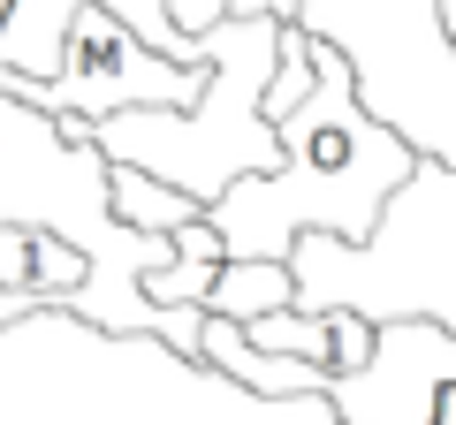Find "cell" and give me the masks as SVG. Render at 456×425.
I'll return each mask as SVG.
<instances>
[{
	"mask_svg": "<svg viewBox=\"0 0 456 425\" xmlns=\"http://www.w3.org/2000/svg\"><path fill=\"white\" fill-rule=\"evenodd\" d=\"M281 68V23L274 16H221L213 23V68L191 115L167 107H130V115L92 122V145L107 167L183 190L191 205H213L236 182L281 167V130L266 122V92Z\"/></svg>",
	"mask_w": 456,
	"mask_h": 425,
	"instance_id": "3957f363",
	"label": "cell"
},
{
	"mask_svg": "<svg viewBox=\"0 0 456 425\" xmlns=\"http://www.w3.org/2000/svg\"><path fill=\"white\" fill-rule=\"evenodd\" d=\"M221 266H228V251H221V236H213V221L198 212L191 229H175V259H167V274L145 281V304H152V311H175V319H191V311H206V296H213V281H221Z\"/></svg>",
	"mask_w": 456,
	"mask_h": 425,
	"instance_id": "52a82bcc",
	"label": "cell"
},
{
	"mask_svg": "<svg viewBox=\"0 0 456 425\" xmlns=\"http://www.w3.org/2000/svg\"><path fill=\"white\" fill-rule=\"evenodd\" d=\"M0 92L23 99V107H38V115H53V122H107V115H130V107L191 115L198 92H206V68H175L167 53H152L122 16L84 8L53 76H46V84L0 76Z\"/></svg>",
	"mask_w": 456,
	"mask_h": 425,
	"instance_id": "277c9868",
	"label": "cell"
},
{
	"mask_svg": "<svg viewBox=\"0 0 456 425\" xmlns=\"http://www.w3.org/2000/svg\"><path fill=\"white\" fill-rule=\"evenodd\" d=\"M107 212L122 221V229H137V236H175V229H191L206 205H191L183 190L137 175V167H107Z\"/></svg>",
	"mask_w": 456,
	"mask_h": 425,
	"instance_id": "9c48e42d",
	"label": "cell"
},
{
	"mask_svg": "<svg viewBox=\"0 0 456 425\" xmlns=\"http://www.w3.org/2000/svg\"><path fill=\"white\" fill-rule=\"evenodd\" d=\"M167 16H175V31H213V23L228 16V0H167Z\"/></svg>",
	"mask_w": 456,
	"mask_h": 425,
	"instance_id": "30bf717a",
	"label": "cell"
},
{
	"mask_svg": "<svg viewBox=\"0 0 456 425\" xmlns=\"http://www.w3.org/2000/svg\"><path fill=\"white\" fill-rule=\"evenodd\" d=\"M274 130H281L274 175H251L206 205L221 251L228 259H281V266L305 236H335V244L365 251L395 190L419 175V152L365 107L350 53L312 38V99L297 115H281Z\"/></svg>",
	"mask_w": 456,
	"mask_h": 425,
	"instance_id": "6da1fadb",
	"label": "cell"
},
{
	"mask_svg": "<svg viewBox=\"0 0 456 425\" xmlns=\"http://www.w3.org/2000/svg\"><path fill=\"white\" fill-rule=\"evenodd\" d=\"M266 311H297V274L281 259H228L221 281H213V296H206V319L251 327Z\"/></svg>",
	"mask_w": 456,
	"mask_h": 425,
	"instance_id": "ba28073f",
	"label": "cell"
},
{
	"mask_svg": "<svg viewBox=\"0 0 456 425\" xmlns=\"http://www.w3.org/2000/svg\"><path fill=\"white\" fill-rule=\"evenodd\" d=\"M228 16H274V23H297L305 0H228Z\"/></svg>",
	"mask_w": 456,
	"mask_h": 425,
	"instance_id": "8fae6325",
	"label": "cell"
},
{
	"mask_svg": "<svg viewBox=\"0 0 456 425\" xmlns=\"http://www.w3.org/2000/svg\"><path fill=\"white\" fill-rule=\"evenodd\" d=\"M342 425H456V327L441 319H380L373 365L350 380H320Z\"/></svg>",
	"mask_w": 456,
	"mask_h": 425,
	"instance_id": "5b68a950",
	"label": "cell"
},
{
	"mask_svg": "<svg viewBox=\"0 0 456 425\" xmlns=\"http://www.w3.org/2000/svg\"><path fill=\"white\" fill-rule=\"evenodd\" d=\"M434 31L449 38V53H456V0H434Z\"/></svg>",
	"mask_w": 456,
	"mask_h": 425,
	"instance_id": "7c38bea8",
	"label": "cell"
},
{
	"mask_svg": "<svg viewBox=\"0 0 456 425\" xmlns=\"http://www.w3.org/2000/svg\"><path fill=\"white\" fill-rule=\"evenodd\" d=\"M244 342L259 357H289L327 380H350L373 365V319H358V311H266L244 327Z\"/></svg>",
	"mask_w": 456,
	"mask_h": 425,
	"instance_id": "8992f818",
	"label": "cell"
},
{
	"mask_svg": "<svg viewBox=\"0 0 456 425\" xmlns=\"http://www.w3.org/2000/svg\"><path fill=\"white\" fill-rule=\"evenodd\" d=\"M0 229H38L61 236L69 251H84V289L61 296V311H77L99 334H152L183 365L206 357V311L175 319V311L145 304V281L167 274L175 236H137L107 212V160L92 145V122H53L38 107L0 92ZM23 311L0 296V327H16Z\"/></svg>",
	"mask_w": 456,
	"mask_h": 425,
	"instance_id": "7a4b0ae2",
	"label": "cell"
}]
</instances>
